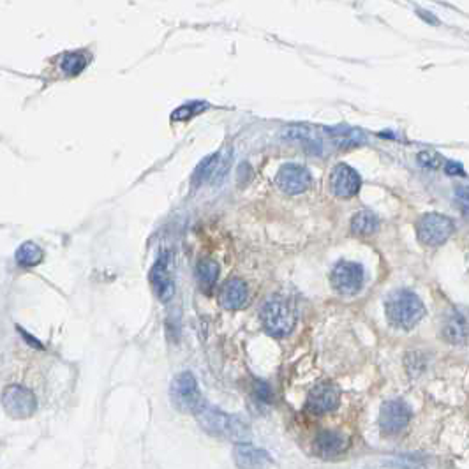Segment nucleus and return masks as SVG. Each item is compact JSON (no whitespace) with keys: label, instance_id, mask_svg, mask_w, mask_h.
Instances as JSON below:
<instances>
[{"label":"nucleus","instance_id":"nucleus-1","mask_svg":"<svg viewBox=\"0 0 469 469\" xmlns=\"http://www.w3.org/2000/svg\"><path fill=\"white\" fill-rule=\"evenodd\" d=\"M195 414L202 429L209 433L210 436L219 438V440H242L249 434L242 420L217 410L216 406H209V404L203 402Z\"/></svg>","mask_w":469,"mask_h":469},{"label":"nucleus","instance_id":"nucleus-2","mask_svg":"<svg viewBox=\"0 0 469 469\" xmlns=\"http://www.w3.org/2000/svg\"><path fill=\"white\" fill-rule=\"evenodd\" d=\"M386 316L390 321L399 328H413L424 314H426V305L421 304L420 298L407 290H399L386 298Z\"/></svg>","mask_w":469,"mask_h":469},{"label":"nucleus","instance_id":"nucleus-3","mask_svg":"<svg viewBox=\"0 0 469 469\" xmlns=\"http://www.w3.org/2000/svg\"><path fill=\"white\" fill-rule=\"evenodd\" d=\"M260 319L272 337H286L297 325V309L284 298H272L261 307Z\"/></svg>","mask_w":469,"mask_h":469},{"label":"nucleus","instance_id":"nucleus-4","mask_svg":"<svg viewBox=\"0 0 469 469\" xmlns=\"http://www.w3.org/2000/svg\"><path fill=\"white\" fill-rule=\"evenodd\" d=\"M169 396H172L173 406L182 413H196L203 404L198 382L189 370L176 374L173 378Z\"/></svg>","mask_w":469,"mask_h":469},{"label":"nucleus","instance_id":"nucleus-5","mask_svg":"<svg viewBox=\"0 0 469 469\" xmlns=\"http://www.w3.org/2000/svg\"><path fill=\"white\" fill-rule=\"evenodd\" d=\"M454 233V220L443 214H426L416 223V234L421 244L438 247Z\"/></svg>","mask_w":469,"mask_h":469},{"label":"nucleus","instance_id":"nucleus-6","mask_svg":"<svg viewBox=\"0 0 469 469\" xmlns=\"http://www.w3.org/2000/svg\"><path fill=\"white\" fill-rule=\"evenodd\" d=\"M4 411L13 418H29L37 410V399L29 388L20 385H11L4 390L2 396Z\"/></svg>","mask_w":469,"mask_h":469},{"label":"nucleus","instance_id":"nucleus-7","mask_svg":"<svg viewBox=\"0 0 469 469\" xmlns=\"http://www.w3.org/2000/svg\"><path fill=\"white\" fill-rule=\"evenodd\" d=\"M332 286L341 295H356L363 286V268L358 263L351 261H341L335 265L330 275Z\"/></svg>","mask_w":469,"mask_h":469},{"label":"nucleus","instance_id":"nucleus-8","mask_svg":"<svg viewBox=\"0 0 469 469\" xmlns=\"http://www.w3.org/2000/svg\"><path fill=\"white\" fill-rule=\"evenodd\" d=\"M150 284L159 300H172L175 293V281H173V260L169 253H162L154 263L150 270Z\"/></svg>","mask_w":469,"mask_h":469},{"label":"nucleus","instance_id":"nucleus-9","mask_svg":"<svg viewBox=\"0 0 469 469\" xmlns=\"http://www.w3.org/2000/svg\"><path fill=\"white\" fill-rule=\"evenodd\" d=\"M411 420V410L404 400L393 399L386 400L379 411V427L385 434L393 436V434L402 433Z\"/></svg>","mask_w":469,"mask_h":469},{"label":"nucleus","instance_id":"nucleus-10","mask_svg":"<svg viewBox=\"0 0 469 469\" xmlns=\"http://www.w3.org/2000/svg\"><path fill=\"white\" fill-rule=\"evenodd\" d=\"M360 187H362V178L358 173L348 164H337L332 169L330 175V189L337 198L349 200L358 195Z\"/></svg>","mask_w":469,"mask_h":469},{"label":"nucleus","instance_id":"nucleus-11","mask_svg":"<svg viewBox=\"0 0 469 469\" xmlns=\"http://www.w3.org/2000/svg\"><path fill=\"white\" fill-rule=\"evenodd\" d=\"M233 461L239 469H268L274 464V458L267 450L251 443L234 444Z\"/></svg>","mask_w":469,"mask_h":469},{"label":"nucleus","instance_id":"nucleus-12","mask_svg":"<svg viewBox=\"0 0 469 469\" xmlns=\"http://www.w3.org/2000/svg\"><path fill=\"white\" fill-rule=\"evenodd\" d=\"M311 173L300 164H286L279 169L277 186L286 195H300L311 187Z\"/></svg>","mask_w":469,"mask_h":469},{"label":"nucleus","instance_id":"nucleus-13","mask_svg":"<svg viewBox=\"0 0 469 469\" xmlns=\"http://www.w3.org/2000/svg\"><path fill=\"white\" fill-rule=\"evenodd\" d=\"M227 164H230V154L226 152H216V154L209 155L196 166L192 183L200 187L203 183L212 182V180H219L226 173Z\"/></svg>","mask_w":469,"mask_h":469},{"label":"nucleus","instance_id":"nucleus-14","mask_svg":"<svg viewBox=\"0 0 469 469\" xmlns=\"http://www.w3.org/2000/svg\"><path fill=\"white\" fill-rule=\"evenodd\" d=\"M339 399L341 397H339L337 386L330 385V383H319L309 392L305 407L314 414L330 413L339 406Z\"/></svg>","mask_w":469,"mask_h":469},{"label":"nucleus","instance_id":"nucleus-15","mask_svg":"<svg viewBox=\"0 0 469 469\" xmlns=\"http://www.w3.org/2000/svg\"><path fill=\"white\" fill-rule=\"evenodd\" d=\"M444 341L450 344H462L469 339V314L461 309H450L443 319L441 328Z\"/></svg>","mask_w":469,"mask_h":469},{"label":"nucleus","instance_id":"nucleus-16","mask_svg":"<svg viewBox=\"0 0 469 469\" xmlns=\"http://www.w3.org/2000/svg\"><path fill=\"white\" fill-rule=\"evenodd\" d=\"M349 448V438L344 436L342 433L337 430H323L316 436L314 444H312V450L316 455L325 458L337 457V455L344 454Z\"/></svg>","mask_w":469,"mask_h":469},{"label":"nucleus","instance_id":"nucleus-17","mask_svg":"<svg viewBox=\"0 0 469 469\" xmlns=\"http://www.w3.org/2000/svg\"><path fill=\"white\" fill-rule=\"evenodd\" d=\"M247 300V284L242 279H230L220 291V305L230 311H237Z\"/></svg>","mask_w":469,"mask_h":469},{"label":"nucleus","instance_id":"nucleus-18","mask_svg":"<svg viewBox=\"0 0 469 469\" xmlns=\"http://www.w3.org/2000/svg\"><path fill=\"white\" fill-rule=\"evenodd\" d=\"M378 227H379V219L376 217V214L370 212V210H360V212L351 219L353 233L360 234V237L372 234Z\"/></svg>","mask_w":469,"mask_h":469},{"label":"nucleus","instance_id":"nucleus-19","mask_svg":"<svg viewBox=\"0 0 469 469\" xmlns=\"http://www.w3.org/2000/svg\"><path fill=\"white\" fill-rule=\"evenodd\" d=\"M41 260H43V249L34 242L22 244L16 251V261L25 268L36 267L37 263H41Z\"/></svg>","mask_w":469,"mask_h":469},{"label":"nucleus","instance_id":"nucleus-20","mask_svg":"<svg viewBox=\"0 0 469 469\" xmlns=\"http://www.w3.org/2000/svg\"><path fill=\"white\" fill-rule=\"evenodd\" d=\"M196 272H198L200 284H202L203 290H206V291L212 290L214 284H216V281H217V277H219V267H217L216 261L202 260L198 263Z\"/></svg>","mask_w":469,"mask_h":469},{"label":"nucleus","instance_id":"nucleus-21","mask_svg":"<svg viewBox=\"0 0 469 469\" xmlns=\"http://www.w3.org/2000/svg\"><path fill=\"white\" fill-rule=\"evenodd\" d=\"M60 67H62V71L66 74L74 76V74L81 73V71L87 67V57H85V53L81 52L67 53V55H64L62 62H60Z\"/></svg>","mask_w":469,"mask_h":469},{"label":"nucleus","instance_id":"nucleus-22","mask_svg":"<svg viewBox=\"0 0 469 469\" xmlns=\"http://www.w3.org/2000/svg\"><path fill=\"white\" fill-rule=\"evenodd\" d=\"M455 195H457V202H458V205L462 206V210H464L465 214H469V187L458 186Z\"/></svg>","mask_w":469,"mask_h":469},{"label":"nucleus","instance_id":"nucleus-23","mask_svg":"<svg viewBox=\"0 0 469 469\" xmlns=\"http://www.w3.org/2000/svg\"><path fill=\"white\" fill-rule=\"evenodd\" d=\"M420 161L429 168H436L440 164V158L434 152H420Z\"/></svg>","mask_w":469,"mask_h":469},{"label":"nucleus","instance_id":"nucleus-24","mask_svg":"<svg viewBox=\"0 0 469 469\" xmlns=\"http://www.w3.org/2000/svg\"><path fill=\"white\" fill-rule=\"evenodd\" d=\"M444 166H447V173H450V175H464V169L457 162H447Z\"/></svg>","mask_w":469,"mask_h":469}]
</instances>
